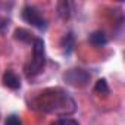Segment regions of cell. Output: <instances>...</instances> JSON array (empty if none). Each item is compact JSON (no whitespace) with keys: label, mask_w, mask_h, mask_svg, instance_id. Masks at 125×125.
I'll use <instances>...</instances> for the list:
<instances>
[{"label":"cell","mask_w":125,"mask_h":125,"mask_svg":"<svg viewBox=\"0 0 125 125\" xmlns=\"http://www.w3.org/2000/svg\"><path fill=\"white\" fill-rule=\"evenodd\" d=\"M21 18L24 22H27L28 25L40 30V31H46L49 24H47V19L43 16V13L32 5H25L21 10Z\"/></svg>","instance_id":"obj_3"},{"label":"cell","mask_w":125,"mask_h":125,"mask_svg":"<svg viewBox=\"0 0 125 125\" xmlns=\"http://www.w3.org/2000/svg\"><path fill=\"white\" fill-rule=\"evenodd\" d=\"M94 91H96L97 94H100V96H107V94L110 93V88H109V85H107V81H106L104 78L99 80V81L96 83V85H94Z\"/></svg>","instance_id":"obj_10"},{"label":"cell","mask_w":125,"mask_h":125,"mask_svg":"<svg viewBox=\"0 0 125 125\" xmlns=\"http://www.w3.org/2000/svg\"><path fill=\"white\" fill-rule=\"evenodd\" d=\"M2 83H3L5 87H8L10 90H19L21 88V78H19V75L13 69H8L3 74Z\"/></svg>","instance_id":"obj_5"},{"label":"cell","mask_w":125,"mask_h":125,"mask_svg":"<svg viewBox=\"0 0 125 125\" xmlns=\"http://www.w3.org/2000/svg\"><path fill=\"white\" fill-rule=\"evenodd\" d=\"M15 38L19 41H24V43H32L35 37H32V34H30V31H27L24 28H18L15 31Z\"/></svg>","instance_id":"obj_9"},{"label":"cell","mask_w":125,"mask_h":125,"mask_svg":"<svg viewBox=\"0 0 125 125\" xmlns=\"http://www.w3.org/2000/svg\"><path fill=\"white\" fill-rule=\"evenodd\" d=\"M46 66V46L44 41L38 37L32 41V59L25 65V75L27 78H34L43 72Z\"/></svg>","instance_id":"obj_2"},{"label":"cell","mask_w":125,"mask_h":125,"mask_svg":"<svg viewBox=\"0 0 125 125\" xmlns=\"http://www.w3.org/2000/svg\"><path fill=\"white\" fill-rule=\"evenodd\" d=\"M60 47L62 50H63L65 54H71L74 52V47H75V37L72 32H68L63 35V38H62L60 41Z\"/></svg>","instance_id":"obj_7"},{"label":"cell","mask_w":125,"mask_h":125,"mask_svg":"<svg viewBox=\"0 0 125 125\" xmlns=\"http://www.w3.org/2000/svg\"><path fill=\"white\" fill-rule=\"evenodd\" d=\"M5 125H24V124L18 115H9L5 121Z\"/></svg>","instance_id":"obj_12"},{"label":"cell","mask_w":125,"mask_h":125,"mask_svg":"<svg viewBox=\"0 0 125 125\" xmlns=\"http://www.w3.org/2000/svg\"><path fill=\"white\" fill-rule=\"evenodd\" d=\"M88 41L94 47H103V46L107 44L109 40H107V37H106V34L103 31H93L90 34V37H88Z\"/></svg>","instance_id":"obj_6"},{"label":"cell","mask_w":125,"mask_h":125,"mask_svg":"<svg viewBox=\"0 0 125 125\" xmlns=\"http://www.w3.org/2000/svg\"><path fill=\"white\" fill-rule=\"evenodd\" d=\"M9 27V18L5 15H0V34H3Z\"/></svg>","instance_id":"obj_13"},{"label":"cell","mask_w":125,"mask_h":125,"mask_svg":"<svg viewBox=\"0 0 125 125\" xmlns=\"http://www.w3.org/2000/svg\"><path fill=\"white\" fill-rule=\"evenodd\" d=\"M27 103L30 109L59 118H68L77 110L75 99L60 87H49L32 93L27 99Z\"/></svg>","instance_id":"obj_1"},{"label":"cell","mask_w":125,"mask_h":125,"mask_svg":"<svg viewBox=\"0 0 125 125\" xmlns=\"http://www.w3.org/2000/svg\"><path fill=\"white\" fill-rule=\"evenodd\" d=\"M57 13L62 19H69L71 16V3L69 2H60L57 5Z\"/></svg>","instance_id":"obj_8"},{"label":"cell","mask_w":125,"mask_h":125,"mask_svg":"<svg viewBox=\"0 0 125 125\" xmlns=\"http://www.w3.org/2000/svg\"><path fill=\"white\" fill-rule=\"evenodd\" d=\"M50 125H80V122L72 118H59L54 122H52Z\"/></svg>","instance_id":"obj_11"},{"label":"cell","mask_w":125,"mask_h":125,"mask_svg":"<svg viewBox=\"0 0 125 125\" xmlns=\"http://www.w3.org/2000/svg\"><path fill=\"white\" fill-rule=\"evenodd\" d=\"M90 80H91V75L83 68H71L63 74V81L68 85H72L77 88L85 87L90 83Z\"/></svg>","instance_id":"obj_4"}]
</instances>
